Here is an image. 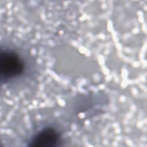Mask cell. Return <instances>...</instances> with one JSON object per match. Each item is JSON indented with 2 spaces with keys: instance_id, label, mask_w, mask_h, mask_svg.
I'll return each mask as SVG.
<instances>
[{
  "instance_id": "6da1fadb",
  "label": "cell",
  "mask_w": 147,
  "mask_h": 147,
  "mask_svg": "<svg viewBox=\"0 0 147 147\" xmlns=\"http://www.w3.org/2000/svg\"><path fill=\"white\" fill-rule=\"evenodd\" d=\"M24 64L19 55L13 51H2L0 55L1 82L8 81L20 76L24 72Z\"/></svg>"
},
{
  "instance_id": "7a4b0ae2",
  "label": "cell",
  "mask_w": 147,
  "mask_h": 147,
  "mask_svg": "<svg viewBox=\"0 0 147 147\" xmlns=\"http://www.w3.org/2000/svg\"><path fill=\"white\" fill-rule=\"evenodd\" d=\"M59 133L51 127H46L34 134L29 142V147H54L60 145Z\"/></svg>"
}]
</instances>
